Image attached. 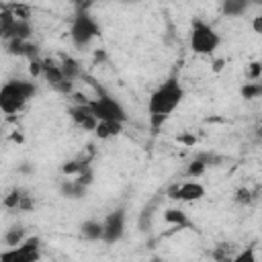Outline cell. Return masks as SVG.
<instances>
[{
    "instance_id": "cell-1",
    "label": "cell",
    "mask_w": 262,
    "mask_h": 262,
    "mask_svg": "<svg viewBox=\"0 0 262 262\" xmlns=\"http://www.w3.org/2000/svg\"><path fill=\"white\" fill-rule=\"evenodd\" d=\"M184 100V88L180 84V80L176 76H170L168 80H164L151 94L147 100V111L151 117V125L160 127Z\"/></svg>"
},
{
    "instance_id": "cell-19",
    "label": "cell",
    "mask_w": 262,
    "mask_h": 262,
    "mask_svg": "<svg viewBox=\"0 0 262 262\" xmlns=\"http://www.w3.org/2000/svg\"><path fill=\"white\" fill-rule=\"evenodd\" d=\"M20 199H23V192H20V190H12V192L4 199V205H6L8 209H16V207L20 205Z\"/></svg>"
},
{
    "instance_id": "cell-5",
    "label": "cell",
    "mask_w": 262,
    "mask_h": 262,
    "mask_svg": "<svg viewBox=\"0 0 262 262\" xmlns=\"http://www.w3.org/2000/svg\"><path fill=\"white\" fill-rule=\"evenodd\" d=\"M100 33V27L96 23V18L92 14H88L86 10H80L72 23V29H70V37L74 41L76 47H86L94 37H98Z\"/></svg>"
},
{
    "instance_id": "cell-7",
    "label": "cell",
    "mask_w": 262,
    "mask_h": 262,
    "mask_svg": "<svg viewBox=\"0 0 262 262\" xmlns=\"http://www.w3.org/2000/svg\"><path fill=\"white\" fill-rule=\"evenodd\" d=\"M31 35V25L25 18H16L10 8L0 12V39L6 41H27Z\"/></svg>"
},
{
    "instance_id": "cell-11",
    "label": "cell",
    "mask_w": 262,
    "mask_h": 262,
    "mask_svg": "<svg viewBox=\"0 0 262 262\" xmlns=\"http://www.w3.org/2000/svg\"><path fill=\"white\" fill-rule=\"evenodd\" d=\"M123 131V123L121 121H98L94 127V135L98 139H111L117 137Z\"/></svg>"
},
{
    "instance_id": "cell-14",
    "label": "cell",
    "mask_w": 262,
    "mask_h": 262,
    "mask_svg": "<svg viewBox=\"0 0 262 262\" xmlns=\"http://www.w3.org/2000/svg\"><path fill=\"white\" fill-rule=\"evenodd\" d=\"M59 68H61V72H63V76H66L68 80H74V78L80 74L78 61H76V59H72V57H68V55L59 61Z\"/></svg>"
},
{
    "instance_id": "cell-18",
    "label": "cell",
    "mask_w": 262,
    "mask_h": 262,
    "mask_svg": "<svg viewBox=\"0 0 262 262\" xmlns=\"http://www.w3.org/2000/svg\"><path fill=\"white\" fill-rule=\"evenodd\" d=\"M260 92H262V86L258 84V80H252L250 84H246V86L242 88V96H244V98H256Z\"/></svg>"
},
{
    "instance_id": "cell-15",
    "label": "cell",
    "mask_w": 262,
    "mask_h": 262,
    "mask_svg": "<svg viewBox=\"0 0 262 262\" xmlns=\"http://www.w3.org/2000/svg\"><path fill=\"white\" fill-rule=\"evenodd\" d=\"M164 219H166L168 223H172L174 227H184V225H188L186 215H184L182 211H178V209H168V211L164 213Z\"/></svg>"
},
{
    "instance_id": "cell-9",
    "label": "cell",
    "mask_w": 262,
    "mask_h": 262,
    "mask_svg": "<svg viewBox=\"0 0 262 262\" xmlns=\"http://www.w3.org/2000/svg\"><path fill=\"white\" fill-rule=\"evenodd\" d=\"M170 196L182 203H194L205 196V186L199 180H186L170 188Z\"/></svg>"
},
{
    "instance_id": "cell-6",
    "label": "cell",
    "mask_w": 262,
    "mask_h": 262,
    "mask_svg": "<svg viewBox=\"0 0 262 262\" xmlns=\"http://www.w3.org/2000/svg\"><path fill=\"white\" fill-rule=\"evenodd\" d=\"M39 258H41V239L37 235L25 237L20 244H16L0 254L2 262H35Z\"/></svg>"
},
{
    "instance_id": "cell-10",
    "label": "cell",
    "mask_w": 262,
    "mask_h": 262,
    "mask_svg": "<svg viewBox=\"0 0 262 262\" xmlns=\"http://www.w3.org/2000/svg\"><path fill=\"white\" fill-rule=\"evenodd\" d=\"M70 117H72V121H74L78 127H82V129H86V131H94V127H96V123H98L96 117L90 113V108H88L86 102L72 106V108H70Z\"/></svg>"
},
{
    "instance_id": "cell-4",
    "label": "cell",
    "mask_w": 262,
    "mask_h": 262,
    "mask_svg": "<svg viewBox=\"0 0 262 262\" xmlns=\"http://www.w3.org/2000/svg\"><path fill=\"white\" fill-rule=\"evenodd\" d=\"M86 104H88L90 113L96 117V121H121V123L127 121L125 106L108 94H98L96 98L86 100Z\"/></svg>"
},
{
    "instance_id": "cell-8",
    "label": "cell",
    "mask_w": 262,
    "mask_h": 262,
    "mask_svg": "<svg viewBox=\"0 0 262 262\" xmlns=\"http://www.w3.org/2000/svg\"><path fill=\"white\" fill-rule=\"evenodd\" d=\"M125 231V211L123 209H117L113 213H108L102 221V242L104 244H115L121 239Z\"/></svg>"
},
{
    "instance_id": "cell-16",
    "label": "cell",
    "mask_w": 262,
    "mask_h": 262,
    "mask_svg": "<svg viewBox=\"0 0 262 262\" xmlns=\"http://www.w3.org/2000/svg\"><path fill=\"white\" fill-rule=\"evenodd\" d=\"M23 239H25V231H23L20 227H10V229L6 231V235H4V242H6V246H8V248H12V246L20 244Z\"/></svg>"
},
{
    "instance_id": "cell-17",
    "label": "cell",
    "mask_w": 262,
    "mask_h": 262,
    "mask_svg": "<svg viewBox=\"0 0 262 262\" xmlns=\"http://www.w3.org/2000/svg\"><path fill=\"white\" fill-rule=\"evenodd\" d=\"M205 170H207V164H205V160H203V158H196V160H192V162L188 164V170H186V174H188V176H192V178H196V176H201Z\"/></svg>"
},
{
    "instance_id": "cell-13",
    "label": "cell",
    "mask_w": 262,
    "mask_h": 262,
    "mask_svg": "<svg viewBox=\"0 0 262 262\" xmlns=\"http://www.w3.org/2000/svg\"><path fill=\"white\" fill-rule=\"evenodd\" d=\"M80 235L84 239H100L102 237V221H96V219H88L82 223L80 227Z\"/></svg>"
},
{
    "instance_id": "cell-2",
    "label": "cell",
    "mask_w": 262,
    "mask_h": 262,
    "mask_svg": "<svg viewBox=\"0 0 262 262\" xmlns=\"http://www.w3.org/2000/svg\"><path fill=\"white\" fill-rule=\"evenodd\" d=\"M37 86L29 80H8L0 86V111L6 115L20 113L27 102L35 96Z\"/></svg>"
},
{
    "instance_id": "cell-12",
    "label": "cell",
    "mask_w": 262,
    "mask_h": 262,
    "mask_svg": "<svg viewBox=\"0 0 262 262\" xmlns=\"http://www.w3.org/2000/svg\"><path fill=\"white\" fill-rule=\"evenodd\" d=\"M250 4L252 0H221V12L225 16H242Z\"/></svg>"
},
{
    "instance_id": "cell-3",
    "label": "cell",
    "mask_w": 262,
    "mask_h": 262,
    "mask_svg": "<svg viewBox=\"0 0 262 262\" xmlns=\"http://www.w3.org/2000/svg\"><path fill=\"white\" fill-rule=\"evenodd\" d=\"M219 43H221V37H219V33L209 23H203V20H194L192 23L188 45H190V49L196 55H211V53H215Z\"/></svg>"
},
{
    "instance_id": "cell-22",
    "label": "cell",
    "mask_w": 262,
    "mask_h": 262,
    "mask_svg": "<svg viewBox=\"0 0 262 262\" xmlns=\"http://www.w3.org/2000/svg\"><path fill=\"white\" fill-rule=\"evenodd\" d=\"M252 27H254V33H256V35H260V33H262V16H260V14H258V16H254Z\"/></svg>"
},
{
    "instance_id": "cell-20",
    "label": "cell",
    "mask_w": 262,
    "mask_h": 262,
    "mask_svg": "<svg viewBox=\"0 0 262 262\" xmlns=\"http://www.w3.org/2000/svg\"><path fill=\"white\" fill-rule=\"evenodd\" d=\"M235 201H237V203H246V205H248V203H252V192H250L248 188H239V190L235 192Z\"/></svg>"
},
{
    "instance_id": "cell-21",
    "label": "cell",
    "mask_w": 262,
    "mask_h": 262,
    "mask_svg": "<svg viewBox=\"0 0 262 262\" xmlns=\"http://www.w3.org/2000/svg\"><path fill=\"white\" fill-rule=\"evenodd\" d=\"M248 76H250L252 80H258V78H260V63H258V61L250 63V72H248Z\"/></svg>"
}]
</instances>
